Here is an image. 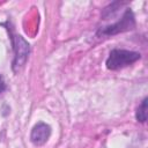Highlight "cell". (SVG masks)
<instances>
[{
	"label": "cell",
	"mask_w": 148,
	"mask_h": 148,
	"mask_svg": "<svg viewBox=\"0 0 148 148\" xmlns=\"http://www.w3.org/2000/svg\"><path fill=\"white\" fill-rule=\"evenodd\" d=\"M140 57L141 56L139 52L114 49L110 52L109 58L106 59V67L111 71H117L132 65L133 62L138 61Z\"/></svg>",
	"instance_id": "obj_1"
},
{
	"label": "cell",
	"mask_w": 148,
	"mask_h": 148,
	"mask_svg": "<svg viewBox=\"0 0 148 148\" xmlns=\"http://www.w3.org/2000/svg\"><path fill=\"white\" fill-rule=\"evenodd\" d=\"M10 39H12V44H13V49L15 52V57H14V61H13V69L14 72H17L21 67H23V65L25 64L29 53H30V45L28 44L27 40H24V38L20 35H15L12 30H10Z\"/></svg>",
	"instance_id": "obj_2"
},
{
	"label": "cell",
	"mask_w": 148,
	"mask_h": 148,
	"mask_svg": "<svg viewBox=\"0 0 148 148\" xmlns=\"http://www.w3.org/2000/svg\"><path fill=\"white\" fill-rule=\"evenodd\" d=\"M135 27V20H134V15L132 13V10L127 9L123 17L114 24H111V25H108L103 29H101L98 31L99 35H116V34H119V32H124V31H128V30H132L133 28Z\"/></svg>",
	"instance_id": "obj_3"
},
{
	"label": "cell",
	"mask_w": 148,
	"mask_h": 148,
	"mask_svg": "<svg viewBox=\"0 0 148 148\" xmlns=\"http://www.w3.org/2000/svg\"><path fill=\"white\" fill-rule=\"evenodd\" d=\"M50 135H51V127L45 123H38L31 130L30 140L35 146H42L49 140Z\"/></svg>",
	"instance_id": "obj_4"
},
{
	"label": "cell",
	"mask_w": 148,
	"mask_h": 148,
	"mask_svg": "<svg viewBox=\"0 0 148 148\" xmlns=\"http://www.w3.org/2000/svg\"><path fill=\"white\" fill-rule=\"evenodd\" d=\"M136 119L141 123H145L147 120V98H145L139 105L136 110Z\"/></svg>",
	"instance_id": "obj_5"
},
{
	"label": "cell",
	"mask_w": 148,
	"mask_h": 148,
	"mask_svg": "<svg viewBox=\"0 0 148 148\" xmlns=\"http://www.w3.org/2000/svg\"><path fill=\"white\" fill-rule=\"evenodd\" d=\"M5 89H6V83H5L3 79H2V76H0V94H1Z\"/></svg>",
	"instance_id": "obj_6"
}]
</instances>
